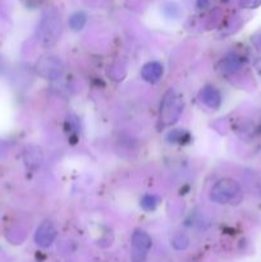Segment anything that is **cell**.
<instances>
[{
  "label": "cell",
  "instance_id": "cell-1",
  "mask_svg": "<svg viewBox=\"0 0 261 262\" xmlns=\"http://www.w3.org/2000/svg\"><path fill=\"white\" fill-rule=\"evenodd\" d=\"M40 40L45 48L55 45L61 35V18L55 8H50L42 15L38 26Z\"/></svg>",
  "mask_w": 261,
  "mask_h": 262
},
{
  "label": "cell",
  "instance_id": "cell-2",
  "mask_svg": "<svg viewBox=\"0 0 261 262\" xmlns=\"http://www.w3.org/2000/svg\"><path fill=\"white\" fill-rule=\"evenodd\" d=\"M183 97L174 90H168L164 95L160 104V115L159 122L163 127H169L174 124L183 112Z\"/></svg>",
  "mask_w": 261,
  "mask_h": 262
},
{
  "label": "cell",
  "instance_id": "cell-3",
  "mask_svg": "<svg viewBox=\"0 0 261 262\" xmlns=\"http://www.w3.org/2000/svg\"><path fill=\"white\" fill-rule=\"evenodd\" d=\"M240 194L241 187L238 184V182H235L234 179L224 178L220 179V181H217L214 184V187L211 188V192H210V199H211L212 202L225 205L237 199Z\"/></svg>",
  "mask_w": 261,
  "mask_h": 262
},
{
  "label": "cell",
  "instance_id": "cell-4",
  "mask_svg": "<svg viewBox=\"0 0 261 262\" xmlns=\"http://www.w3.org/2000/svg\"><path fill=\"white\" fill-rule=\"evenodd\" d=\"M36 69H37V73L41 77L54 81V79H58L63 74L64 66L60 59L56 58V56L45 55L37 61Z\"/></svg>",
  "mask_w": 261,
  "mask_h": 262
},
{
  "label": "cell",
  "instance_id": "cell-5",
  "mask_svg": "<svg viewBox=\"0 0 261 262\" xmlns=\"http://www.w3.org/2000/svg\"><path fill=\"white\" fill-rule=\"evenodd\" d=\"M153 242L150 235L143 230H136L132 235V258L133 262H143L147 257Z\"/></svg>",
  "mask_w": 261,
  "mask_h": 262
},
{
  "label": "cell",
  "instance_id": "cell-6",
  "mask_svg": "<svg viewBox=\"0 0 261 262\" xmlns=\"http://www.w3.org/2000/svg\"><path fill=\"white\" fill-rule=\"evenodd\" d=\"M55 238L56 228L49 220H45L44 223H41L40 227L37 228V230L35 233V242L42 248L50 247L54 243V241H55Z\"/></svg>",
  "mask_w": 261,
  "mask_h": 262
},
{
  "label": "cell",
  "instance_id": "cell-7",
  "mask_svg": "<svg viewBox=\"0 0 261 262\" xmlns=\"http://www.w3.org/2000/svg\"><path fill=\"white\" fill-rule=\"evenodd\" d=\"M200 100L210 109H219L222 105V94L212 86H206L200 91Z\"/></svg>",
  "mask_w": 261,
  "mask_h": 262
},
{
  "label": "cell",
  "instance_id": "cell-8",
  "mask_svg": "<svg viewBox=\"0 0 261 262\" xmlns=\"http://www.w3.org/2000/svg\"><path fill=\"white\" fill-rule=\"evenodd\" d=\"M164 68L160 63L158 61H150V63L145 64L141 69V76L148 83H156L159 79L163 77Z\"/></svg>",
  "mask_w": 261,
  "mask_h": 262
},
{
  "label": "cell",
  "instance_id": "cell-9",
  "mask_svg": "<svg viewBox=\"0 0 261 262\" xmlns=\"http://www.w3.org/2000/svg\"><path fill=\"white\" fill-rule=\"evenodd\" d=\"M243 67V59L242 56L237 55V54H229L225 58L220 60L219 68L220 71L224 73H235V72L241 71Z\"/></svg>",
  "mask_w": 261,
  "mask_h": 262
},
{
  "label": "cell",
  "instance_id": "cell-10",
  "mask_svg": "<svg viewBox=\"0 0 261 262\" xmlns=\"http://www.w3.org/2000/svg\"><path fill=\"white\" fill-rule=\"evenodd\" d=\"M87 17L83 12H77L69 18V27L73 31H81L86 25Z\"/></svg>",
  "mask_w": 261,
  "mask_h": 262
},
{
  "label": "cell",
  "instance_id": "cell-11",
  "mask_svg": "<svg viewBox=\"0 0 261 262\" xmlns=\"http://www.w3.org/2000/svg\"><path fill=\"white\" fill-rule=\"evenodd\" d=\"M159 205V199L155 194H146L141 200V206L146 211H153L156 209V206Z\"/></svg>",
  "mask_w": 261,
  "mask_h": 262
},
{
  "label": "cell",
  "instance_id": "cell-12",
  "mask_svg": "<svg viewBox=\"0 0 261 262\" xmlns=\"http://www.w3.org/2000/svg\"><path fill=\"white\" fill-rule=\"evenodd\" d=\"M168 138L171 141V142L183 143V141L189 140V136H188V133L184 132V130L177 129V130H173V132L169 133Z\"/></svg>",
  "mask_w": 261,
  "mask_h": 262
},
{
  "label": "cell",
  "instance_id": "cell-13",
  "mask_svg": "<svg viewBox=\"0 0 261 262\" xmlns=\"http://www.w3.org/2000/svg\"><path fill=\"white\" fill-rule=\"evenodd\" d=\"M240 5L245 9H256L261 5V0H240Z\"/></svg>",
  "mask_w": 261,
  "mask_h": 262
},
{
  "label": "cell",
  "instance_id": "cell-14",
  "mask_svg": "<svg viewBox=\"0 0 261 262\" xmlns=\"http://www.w3.org/2000/svg\"><path fill=\"white\" fill-rule=\"evenodd\" d=\"M251 42L255 46L256 50L261 51V30H258L257 32L253 33L252 37H251Z\"/></svg>",
  "mask_w": 261,
  "mask_h": 262
},
{
  "label": "cell",
  "instance_id": "cell-15",
  "mask_svg": "<svg viewBox=\"0 0 261 262\" xmlns=\"http://www.w3.org/2000/svg\"><path fill=\"white\" fill-rule=\"evenodd\" d=\"M255 69H256V72L258 73V76L261 77V58H258L257 60L255 61Z\"/></svg>",
  "mask_w": 261,
  "mask_h": 262
}]
</instances>
